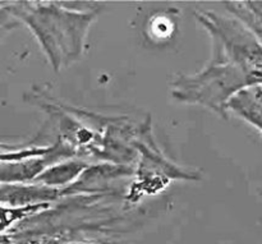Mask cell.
Instances as JSON below:
<instances>
[{
    "mask_svg": "<svg viewBox=\"0 0 262 244\" xmlns=\"http://www.w3.org/2000/svg\"><path fill=\"white\" fill-rule=\"evenodd\" d=\"M2 12H8L27 25L40 42L54 71L58 72L83 54L90 26L99 9L82 10L64 7L63 3L17 2Z\"/></svg>",
    "mask_w": 262,
    "mask_h": 244,
    "instance_id": "cell-1",
    "label": "cell"
},
{
    "mask_svg": "<svg viewBox=\"0 0 262 244\" xmlns=\"http://www.w3.org/2000/svg\"><path fill=\"white\" fill-rule=\"evenodd\" d=\"M262 84V72L211 55L204 69L194 74H179L171 82V96L179 102L201 105L228 119V106L235 95Z\"/></svg>",
    "mask_w": 262,
    "mask_h": 244,
    "instance_id": "cell-2",
    "label": "cell"
},
{
    "mask_svg": "<svg viewBox=\"0 0 262 244\" xmlns=\"http://www.w3.org/2000/svg\"><path fill=\"white\" fill-rule=\"evenodd\" d=\"M196 17L211 37L212 55L262 72L261 42L238 18L209 10L196 12Z\"/></svg>",
    "mask_w": 262,
    "mask_h": 244,
    "instance_id": "cell-3",
    "label": "cell"
},
{
    "mask_svg": "<svg viewBox=\"0 0 262 244\" xmlns=\"http://www.w3.org/2000/svg\"><path fill=\"white\" fill-rule=\"evenodd\" d=\"M59 189L42 184H3L2 202L12 207L37 206V204L53 201L59 196Z\"/></svg>",
    "mask_w": 262,
    "mask_h": 244,
    "instance_id": "cell-4",
    "label": "cell"
},
{
    "mask_svg": "<svg viewBox=\"0 0 262 244\" xmlns=\"http://www.w3.org/2000/svg\"><path fill=\"white\" fill-rule=\"evenodd\" d=\"M86 170L87 164L82 160L60 161L46 169L33 183L58 189L56 187H64L72 183Z\"/></svg>",
    "mask_w": 262,
    "mask_h": 244,
    "instance_id": "cell-5",
    "label": "cell"
},
{
    "mask_svg": "<svg viewBox=\"0 0 262 244\" xmlns=\"http://www.w3.org/2000/svg\"><path fill=\"white\" fill-rule=\"evenodd\" d=\"M228 109L242 117L262 132V102L256 96L253 87L246 88L233 97Z\"/></svg>",
    "mask_w": 262,
    "mask_h": 244,
    "instance_id": "cell-6",
    "label": "cell"
},
{
    "mask_svg": "<svg viewBox=\"0 0 262 244\" xmlns=\"http://www.w3.org/2000/svg\"><path fill=\"white\" fill-rule=\"evenodd\" d=\"M223 5L257 37L262 45V2H224Z\"/></svg>",
    "mask_w": 262,
    "mask_h": 244,
    "instance_id": "cell-7",
    "label": "cell"
},
{
    "mask_svg": "<svg viewBox=\"0 0 262 244\" xmlns=\"http://www.w3.org/2000/svg\"><path fill=\"white\" fill-rule=\"evenodd\" d=\"M253 90H255L256 96H257L258 100L262 102V84H260V86H255L253 87Z\"/></svg>",
    "mask_w": 262,
    "mask_h": 244,
    "instance_id": "cell-8",
    "label": "cell"
},
{
    "mask_svg": "<svg viewBox=\"0 0 262 244\" xmlns=\"http://www.w3.org/2000/svg\"><path fill=\"white\" fill-rule=\"evenodd\" d=\"M161 23H163V19H159V22L156 23V25H159V26H160V27H163V25H161ZM165 27H166V26H164V30L166 31ZM161 30H163V28H159V30H155V31H154V32H155L156 35H159V31H161Z\"/></svg>",
    "mask_w": 262,
    "mask_h": 244,
    "instance_id": "cell-9",
    "label": "cell"
}]
</instances>
